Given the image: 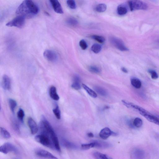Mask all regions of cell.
Listing matches in <instances>:
<instances>
[{"label": "cell", "mask_w": 159, "mask_h": 159, "mask_svg": "<svg viewBox=\"0 0 159 159\" xmlns=\"http://www.w3.org/2000/svg\"><path fill=\"white\" fill-rule=\"evenodd\" d=\"M68 6L71 9H74L76 8V4L75 1L73 0H69L66 1Z\"/></svg>", "instance_id": "cell-37"}, {"label": "cell", "mask_w": 159, "mask_h": 159, "mask_svg": "<svg viewBox=\"0 0 159 159\" xmlns=\"http://www.w3.org/2000/svg\"><path fill=\"white\" fill-rule=\"evenodd\" d=\"M94 143L93 142L90 143L82 144L81 147L82 149L86 150L90 149L92 148H94Z\"/></svg>", "instance_id": "cell-33"}, {"label": "cell", "mask_w": 159, "mask_h": 159, "mask_svg": "<svg viewBox=\"0 0 159 159\" xmlns=\"http://www.w3.org/2000/svg\"><path fill=\"white\" fill-rule=\"evenodd\" d=\"M25 116L24 112L23 110L20 108L17 112V117L19 121L23 122Z\"/></svg>", "instance_id": "cell-35"}, {"label": "cell", "mask_w": 159, "mask_h": 159, "mask_svg": "<svg viewBox=\"0 0 159 159\" xmlns=\"http://www.w3.org/2000/svg\"><path fill=\"white\" fill-rule=\"evenodd\" d=\"M0 151L4 154H7L11 152L15 153L18 152L17 148L11 143L9 142L5 143L0 147Z\"/></svg>", "instance_id": "cell-6"}, {"label": "cell", "mask_w": 159, "mask_h": 159, "mask_svg": "<svg viewBox=\"0 0 159 159\" xmlns=\"http://www.w3.org/2000/svg\"><path fill=\"white\" fill-rule=\"evenodd\" d=\"M66 23L69 25L73 27L76 26L78 24V20L74 18H69L66 20Z\"/></svg>", "instance_id": "cell-25"}, {"label": "cell", "mask_w": 159, "mask_h": 159, "mask_svg": "<svg viewBox=\"0 0 159 159\" xmlns=\"http://www.w3.org/2000/svg\"><path fill=\"white\" fill-rule=\"evenodd\" d=\"M116 133L112 131L108 127H105L102 129L99 133V136L102 139L106 140L111 136H116Z\"/></svg>", "instance_id": "cell-10"}, {"label": "cell", "mask_w": 159, "mask_h": 159, "mask_svg": "<svg viewBox=\"0 0 159 159\" xmlns=\"http://www.w3.org/2000/svg\"><path fill=\"white\" fill-rule=\"evenodd\" d=\"M140 114L145 117L148 121L159 126V119L158 118L151 114L147 111L145 112H140Z\"/></svg>", "instance_id": "cell-11"}, {"label": "cell", "mask_w": 159, "mask_h": 159, "mask_svg": "<svg viewBox=\"0 0 159 159\" xmlns=\"http://www.w3.org/2000/svg\"><path fill=\"white\" fill-rule=\"evenodd\" d=\"M131 83L132 86L136 89L140 88L142 85L141 81L136 78H133L131 80Z\"/></svg>", "instance_id": "cell-22"}, {"label": "cell", "mask_w": 159, "mask_h": 159, "mask_svg": "<svg viewBox=\"0 0 159 159\" xmlns=\"http://www.w3.org/2000/svg\"><path fill=\"white\" fill-rule=\"evenodd\" d=\"M44 57L51 62H54L57 60L58 56L53 50L47 49L45 50L43 53Z\"/></svg>", "instance_id": "cell-9"}, {"label": "cell", "mask_w": 159, "mask_h": 159, "mask_svg": "<svg viewBox=\"0 0 159 159\" xmlns=\"http://www.w3.org/2000/svg\"><path fill=\"white\" fill-rule=\"evenodd\" d=\"M53 112L56 118L59 120L61 118V112L58 105L53 110Z\"/></svg>", "instance_id": "cell-34"}, {"label": "cell", "mask_w": 159, "mask_h": 159, "mask_svg": "<svg viewBox=\"0 0 159 159\" xmlns=\"http://www.w3.org/2000/svg\"><path fill=\"white\" fill-rule=\"evenodd\" d=\"M91 49L95 54H98L102 49L101 46L99 44H95L92 45Z\"/></svg>", "instance_id": "cell-28"}, {"label": "cell", "mask_w": 159, "mask_h": 159, "mask_svg": "<svg viewBox=\"0 0 159 159\" xmlns=\"http://www.w3.org/2000/svg\"><path fill=\"white\" fill-rule=\"evenodd\" d=\"M128 4L132 11L135 10H146L148 7L147 4L145 2L138 0L129 1Z\"/></svg>", "instance_id": "cell-3"}, {"label": "cell", "mask_w": 159, "mask_h": 159, "mask_svg": "<svg viewBox=\"0 0 159 159\" xmlns=\"http://www.w3.org/2000/svg\"><path fill=\"white\" fill-rule=\"evenodd\" d=\"M107 7L104 4H100L97 5L95 8L96 11L98 12L101 13L105 12L106 10Z\"/></svg>", "instance_id": "cell-27"}, {"label": "cell", "mask_w": 159, "mask_h": 159, "mask_svg": "<svg viewBox=\"0 0 159 159\" xmlns=\"http://www.w3.org/2000/svg\"><path fill=\"white\" fill-rule=\"evenodd\" d=\"M83 88L87 92V93L92 98H96L97 97V95L95 92L90 89L88 86L84 84H82Z\"/></svg>", "instance_id": "cell-21"}, {"label": "cell", "mask_w": 159, "mask_h": 159, "mask_svg": "<svg viewBox=\"0 0 159 159\" xmlns=\"http://www.w3.org/2000/svg\"><path fill=\"white\" fill-rule=\"evenodd\" d=\"M28 123L32 134L35 135L37 134L38 130L37 123L32 118L30 117L28 119Z\"/></svg>", "instance_id": "cell-13"}, {"label": "cell", "mask_w": 159, "mask_h": 159, "mask_svg": "<svg viewBox=\"0 0 159 159\" xmlns=\"http://www.w3.org/2000/svg\"><path fill=\"white\" fill-rule=\"evenodd\" d=\"M88 69L91 73L96 74L100 73L101 71L100 69L98 66L95 65L90 66Z\"/></svg>", "instance_id": "cell-31"}, {"label": "cell", "mask_w": 159, "mask_h": 159, "mask_svg": "<svg viewBox=\"0 0 159 159\" xmlns=\"http://www.w3.org/2000/svg\"><path fill=\"white\" fill-rule=\"evenodd\" d=\"M2 85L3 88L6 90H9L11 88V81L9 77L5 75L2 78Z\"/></svg>", "instance_id": "cell-14"}, {"label": "cell", "mask_w": 159, "mask_h": 159, "mask_svg": "<svg viewBox=\"0 0 159 159\" xmlns=\"http://www.w3.org/2000/svg\"><path fill=\"white\" fill-rule=\"evenodd\" d=\"M49 95L51 98L54 100L58 101L59 99V97L58 95L57 89L54 86L51 87L49 90Z\"/></svg>", "instance_id": "cell-17"}, {"label": "cell", "mask_w": 159, "mask_h": 159, "mask_svg": "<svg viewBox=\"0 0 159 159\" xmlns=\"http://www.w3.org/2000/svg\"><path fill=\"white\" fill-rule=\"evenodd\" d=\"M71 86L76 90H78L81 89L80 79L78 76L76 75L74 76L73 83Z\"/></svg>", "instance_id": "cell-18"}, {"label": "cell", "mask_w": 159, "mask_h": 159, "mask_svg": "<svg viewBox=\"0 0 159 159\" xmlns=\"http://www.w3.org/2000/svg\"><path fill=\"white\" fill-rule=\"evenodd\" d=\"M35 139L36 141L44 146L54 148L50 138L47 135L41 133V134L36 136Z\"/></svg>", "instance_id": "cell-2"}, {"label": "cell", "mask_w": 159, "mask_h": 159, "mask_svg": "<svg viewBox=\"0 0 159 159\" xmlns=\"http://www.w3.org/2000/svg\"><path fill=\"white\" fill-rule=\"evenodd\" d=\"M146 153L144 151L140 148H136L131 152V159H145Z\"/></svg>", "instance_id": "cell-8"}, {"label": "cell", "mask_w": 159, "mask_h": 159, "mask_svg": "<svg viewBox=\"0 0 159 159\" xmlns=\"http://www.w3.org/2000/svg\"><path fill=\"white\" fill-rule=\"evenodd\" d=\"M148 72L151 74L152 79L156 80L158 78V75L155 71L149 69L148 70Z\"/></svg>", "instance_id": "cell-38"}, {"label": "cell", "mask_w": 159, "mask_h": 159, "mask_svg": "<svg viewBox=\"0 0 159 159\" xmlns=\"http://www.w3.org/2000/svg\"><path fill=\"white\" fill-rule=\"evenodd\" d=\"M133 124L135 127L139 128L142 126L143 124V122L140 118L137 117L133 121Z\"/></svg>", "instance_id": "cell-32"}, {"label": "cell", "mask_w": 159, "mask_h": 159, "mask_svg": "<svg viewBox=\"0 0 159 159\" xmlns=\"http://www.w3.org/2000/svg\"><path fill=\"white\" fill-rule=\"evenodd\" d=\"M49 2L54 11L59 14H63L64 11L59 2L57 0H51Z\"/></svg>", "instance_id": "cell-12"}, {"label": "cell", "mask_w": 159, "mask_h": 159, "mask_svg": "<svg viewBox=\"0 0 159 159\" xmlns=\"http://www.w3.org/2000/svg\"><path fill=\"white\" fill-rule=\"evenodd\" d=\"M122 102L123 104H124L128 108H132L135 109L139 112H145L146 110L142 107L131 103L130 102H128L125 100H122Z\"/></svg>", "instance_id": "cell-15"}, {"label": "cell", "mask_w": 159, "mask_h": 159, "mask_svg": "<svg viewBox=\"0 0 159 159\" xmlns=\"http://www.w3.org/2000/svg\"><path fill=\"white\" fill-rule=\"evenodd\" d=\"M93 142L95 144L94 147L95 148H108L110 146L109 143L104 142L96 141Z\"/></svg>", "instance_id": "cell-19"}, {"label": "cell", "mask_w": 159, "mask_h": 159, "mask_svg": "<svg viewBox=\"0 0 159 159\" xmlns=\"http://www.w3.org/2000/svg\"><path fill=\"white\" fill-rule=\"evenodd\" d=\"M117 11V13L120 15H124L127 13V9L125 7L121 5L118 7Z\"/></svg>", "instance_id": "cell-26"}, {"label": "cell", "mask_w": 159, "mask_h": 159, "mask_svg": "<svg viewBox=\"0 0 159 159\" xmlns=\"http://www.w3.org/2000/svg\"><path fill=\"white\" fill-rule=\"evenodd\" d=\"M9 104L10 110L14 113V110L17 106V102L13 99H10L9 100Z\"/></svg>", "instance_id": "cell-30"}, {"label": "cell", "mask_w": 159, "mask_h": 159, "mask_svg": "<svg viewBox=\"0 0 159 159\" xmlns=\"http://www.w3.org/2000/svg\"><path fill=\"white\" fill-rule=\"evenodd\" d=\"M61 143L64 147L69 149H76L78 148L74 143L64 139H61Z\"/></svg>", "instance_id": "cell-16"}, {"label": "cell", "mask_w": 159, "mask_h": 159, "mask_svg": "<svg viewBox=\"0 0 159 159\" xmlns=\"http://www.w3.org/2000/svg\"><path fill=\"white\" fill-rule=\"evenodd\" d=\"M12 126L14 131L18 133H20V130L19 125L16 120H13L12 122Z\"/></svg>", "instance_id": "cell-36"}, {"label": "cell", "mask_w": 159, "mask_h": 159, "mask_svg": "<svg viewBox=\"0 0 159 159\" xmlns=\"http://www.w3.org/2000/svg\"><path fill=\"white\" fill-rule=\"evenodd\" d=\"M25 18L23 16H18L8 22L6 25L8 27H15L19 28H23L25 25Z\"/></svg>", "instance_id": "cell-4"}, {"label": "cell", "mask_w": 159, "mask_h": 159, "mask_svg": "<svg viewBox=\"0 0 159 159\" xmlns=\"http://www.w3.org/2000/svg\"><path fill=\"white\" fill-rule=\"evenodd\" d=\"M39 9L36 4L32 1H24L18 8L16 13L18 16L24 17L25 19L34 17L39 13Z\"/></svg>", "instance_id": "cell-1"}, {"label": "cell", "mask_w": 159, "mask_h": 159, "mask_svg": "<svg viewBox=\"0 0 159 159\" xmlns=\"http://www.w3.org/2000/svg\"><path fill=\"white\" fill-rule=\"evenodd\" d=\"M79 45L81 49L85 50L88 47V45L86 41L84 40H81L79 42Z\"/></svg>", "instance_id": "cell-39"}, {"label": "cell", "mask_w": 159, "mask_h": 159, "mask_svg": "<svg viewBox=\"0 0 159 159\" xmlns=\"http://www.w3.org/2000/svg\"><path fill=\"white\" fill-rule=\"evenodd\" d=\"M95 159H112L108 155L99 152H95L93 153Z\"/></svg>", "instance_id": "cell-20"}, {"label": "cell", "mask_w": 159, "mask_h": 159, "mask_svg": "<svg viewBox=\"0 0 159 159\" xmlns=\"http://www.w3.org/2000/svg\"><path fill=\"white\" fill-rule=\"evenodd\" d=\"M35 153L36 155L41 158L49 159H58L52 153L43 149H37L35 151Z\"/></svg>", "instance_id": "cell-7"}, {"label": "cell", "mask_w": 159, "mask_h": 159, "mask_svg": "<svg viewBox=\"0 0 159 159\" xmlns=\"http://www.w3.org/2000/svg\"><path fill=\"white\" fill-rule=\"evenodd\" d=\"M87 135H88V137L90 138H93L94 136V134L91 132L88 133Z\"/></svg>", "instance_id": "cell-41"}, {"label": "cell", "mask_w": 159, "mask_h": 159, "mask_svg": "<svg viewBox=\"0 0 159 159\" xmlns=\"http://www.w3.org/2000/svg\"><path fill=\"white\" fill-rule=\"evenodd\" d=\"M91 37L92 38L95 40L97 42L100 43H103L105 42V38L104 37L102 36L93 35H91Z\"/></svg>", "instance_id": "cell-29"}, {"label": "cell", "mask_w": 159, "mask_h": 159, "mask_svg": "<svg viewBox=\"0 0 159 159\" xmlns=\"http://www.w3.org/2000/svg\"><path fill=\"white\" fill-rule=\"evenodd\" d=\"M95 90L102 96H105L107 95V92L104 88L99 86H95L94 88Z\"/></svg>", "instance_id": "cell-24"}, {"label": "cell", "mask_w": 159, "mask_h": 159, "mask_svg": "<svg viewBox=\"0 0 159 159\" xmlns=\"http://www.w3.org/2000/svg\"><path fill=\"white\" fill-rule=\"evenodd\" d=\"M110 41L111 44L118 49L122 51L129 50L124 42L120 39L116 37H111L110 38Z\"/></svg>", "instance_id": "cell-5"}, {"label": "cell", "mask_w": 159, "mask_h": 159, "mask_svg": "<svg viewBox=\"0 0 159 159\" xmlns=\"http://www.w3.org/2000/svg\"><path fill=\"white\" fill-rule=\"evenodd\" d=\"M1 136L5 139H8L11 137L9 132L4 128L1 127Z\"/></svg>", "instance_id": "cell-23"}, {"label": "cell", "mask_w": 159, "mask_h": 159, "mask_svg": "<svg viewBox=\"0 0 159 159\" xmlns=\"http://www.w3.org/2000/svg\"><path fill=\"white\" fill-rule=\"evenodd\" d=\"M122 71L125 73H127L128 71L127 69L124 67H123L121 69Z\"/></svg>", "instance_id": "cell-40"}]
</instances>
